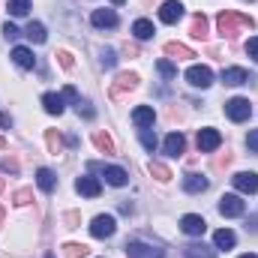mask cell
Returning a JSON list of instances; mask_svg holds the SVG:
<instances>
[{"label": "cell", "instance_id": "obj_21", "mask_svg": "<svg viewBox=\"0 0 258 258\" xmlns=\"http://www.w3.org/2000/svg\"><path fill=\"white\" fill-rule=\"evenodd\" d=\"M102 177H105V183H111V186H126V171L123 168H117V165H108V168H102Z\"/></svg>", "mask_w": 258, "mask_h": 258}, {"label": "cell", "instance_id": "obj_45", "mask_svg": "<svg viewBox=\"0 0 258 258\" xmlns=\"http://www.w3.org/2000/svg\"><path fill=\"white\" fill-rule=\"evenodd\" d=\"M132 210H135V207H132V201H123V204H120V213H132Z\"/></svg>", "mask_w": 258, "mask_h": 258}, {"label": "cell", "instance_id": "obj_18", "mask_svg": "<svg viewBox=\"0 0 258 258\" xmlns=\"http://www.w3.org/2000/svg\"><path fill=\"white\" fill-rule=\"evenodd\" d=\"M207 186H210V180H207L204 174H186V177H183V189H186L189 195H198V192H204Z\"/></svg>", "mask_w": 258, "mask_h": 258}, {"label": "cell", "instance_id": "obj_49", "mask_svg": "<svg viewBox=\"0 0 258 258\" xmlns=\"http://www.w3.org/2000/svg\"><path fill=\"white\" fill-rule=\"evenodd\" d=\"M0 222H3V207H0Z\"/></svg>", "mask_w": 258, "mask_h": 258}, {"label": "cell", "instance_id": "obj_44", "mask_svg": "<svg viewBox=\"0 0 258 258\" xmlns=\"http://www.w3.org/2000/svg\"><path fill=\"white\" fill-rule=\"evenodd\" d=\"M0 126H3V129H9V126H12V117H6L3 111H0Z\"/></svg>", "mask_w": 258, "mask_h": 258}, {"label": "cell", "instance_id": "obj_40", "mask_svg": "<svg viewBox=\"0 0 258 258\" xmlns=\"http://www.w3.org/2000/svg\"><path fill=\"white\" fill-rule=\"evenodd\" d=\"M246 147H249L252 153H258V129H252V132L246 135Z\"/></svg>", "mask_w": 258, "mask_h": 258}, {"label": "cell", "instance_id": "obj_20", "mask_svg": "<svg viewBox=\"0 0 258 258\" xmlns=\"http://www.w3.org/2000/svg\"><path fill=\"white\" fill-rule=\"evenodd\" d=\"M12 60L21 66V69H33V66H36V57H33V51H30V48H24V45L12 48Z\"/></svg>", "mask_w": 258, "mask_h": 258}, {"label": "cell", "instance_id": "obj_11", "mask_svg": "<svg viewBox=\"0 0 258 258\" xmlns=\"http://www.w3.org/2000/svg\"><path fill=\"white\" fill-rule=\"evenodd\" d=\"M231 180H234V186H237L240 192H246V195L258 192V174L255 171H240V174H234Z\"/></svg>", "mask_w": 258, "mask_h": 258}, {"label": "cell", "instance_id": "obj_3", "mask_svg": "<svg viewBox=\"0 0 258 258\" xmlns=\"http://www.w3.org/2000/svg\"><path fill=\"white\" fill-rule=\"evenodd\" d=\"M225 114H228L234 123H243V120H249V114H252V102H249L246 96H234V99L225 102Z\"/></svg>", "mask_w": 258, "mask_h": 258}, {"label": "cell", "instance_id": "obj_2", "mask_svg": "<svg viewBox=\"0 0 258 258\" xmlns=\"http://www.w3.org/2000/svg\"><path fill=\"white\" fill-rule=\"evenodd\" d=\"M135 87H138V75H135V72H120V75L111 81V99H114V102L126 99Z\"/></svg>", "mask_w": 258, "mask_h": 258}, {"label": "cell", "instance_id": "obj_4", "mask_svg": "<svg viewBox=\"0 0 258 258\" xmlns=\"http://www.w3.org/2000/svg\"><path fill=\"white\" fill-rule=\"evenodd\" d=\"M114 231H117V219H114L111 213H99V216H93V222H90V234H93V237L105 240V237H111Z\"/></svg>", "mask_w": 258, "mask_h": 258}, {"label": "cell", "instance_id": "obj_12", "mask_svg": "<svg viewBox=\"0 0 258 258\" xmlns=\"http://www.w3.org/2000/svg\"><path fill=\"white\" fill-rule=\"evenodd\" d=\"M153 120H156V111L150 108V105H138L135 111H132V123L141 129H150L153 126Z\"/></svg>", "mask_w": 258, "mask_h": 258}, {"label": "cell", "instance_id": "obj_24", "mask_svg": "<svg viewBox=\"0 0 258 258\" xmlns=\"http://www.w3.org/2000/svg\"><path fill=\"white\" fill-rule=\"evenodd\" d=\"M24 36H27L30 42H36V45H42V42L48 39V33H45V27H42L39 21H30V24H27V30H24Z\"/></svg>", "mask_w": 258, "mask_h": 258}, {"label": "cell", "instance_id": "obj_28", "mask_svg": "<svg viewBox=\"0 0 258 258\" xmlns=\"http://www.w3.org/2000/svg\"><path fill=\"white\" fill-rule=\"evenodd\" d=\"M183 252H186V258H216V255H213V249H210V246H204V243H189Z\"/></svg>", "mask_w": 258, "mask_h": 258}, {"label": "cell", "instance_id": "obj_9", "mask_svg": "<svg viewBox=\"0 0 258 258\" xmlns=\"http://www.w3.org/2000/svg\"><path fill=\"white\" fill-rule=\"evenodd\" d=\"M222 144V135L216 132V129H198V150L201 153H210V150H216Z\"/></svg>", "mask_w": 258, "mask_h": 258}, {"label": "cell", "instance_id": "obj_41", "mask_svg": "<svg viewBox=\"0 0 258 258\" xmlns=\"http://www.w3.org/2000/svg\"><path fill=\"white\" fill-rule=\"evenodd\" d=\"M63 99H69V102H78L81 96H78V90H75L72 84H66V87H63Z\"/></svg>", "mask_w": 258, "mask_h": 258}, {"label": "cell", "instance_id": "obj_52", "mask_svg": "<svg viewBox=\"0 0 258 258\" xmlns=\"http://www.w3.org/2000/svg\"><path fill=\"white\" fill-rule=\"evenodd\" d=\"M249 3H252V0H249Z\"/></svg>", "mask_w": 258, "mask_h": 258}, {"label": "cell", "instance_id": "obj_46", "mask_svg": "<svg viewBox=\"0 0 258 258\" xmlns=\"http://www.w3.org/2000/svg\"><path fill=\"white\" fill-rule=\"evenodd\" d=\"M3 147H6V138H3V135H0V150H3Z\"/></svg>", "mask_w": 258, "mask_h": 258}, {"label": "cell", "instance_id": "obj_15", "mask_svg": "<svg viewBox=\"0 0 258 258\" xmlns=\"http://www.w3.org/2000/svg\"><path fill=\"white\" fill-rule=\"evenodd\" d=\"M189 36L192 39H207L210 36V21H207V15H192V24H189Z\"/></svg>", "mask_w": 258, "mask_h": 258}, {"label": "cell", "instance_id": "obj_6", "mask_svg": "<svg viewBox=\"0 0 258 258\" xmlns=\"http://www.w3.org/2000/svg\"><path fill=\"white\" fill-rule=\"evenodd\" d=\"M186 81H189L192 87L207 90V87L213 84V69H210V66H189V69H186Z\"/></svg>", "mask_w": 258, "mask_h": 258}, {"label": "cell", "instance_id": "obj_19", "mask_svg": "<svg viewBox=\"0 0 258 258\" xmlns=\"http://www.w3.org/2000/svg\"><path fill=\"white\" fill-rule=\"evenodd\" d=\"M66 99H63V93H45V96H42V105H45V111H48V114H57V117H60V114H63V105Z\"/></svg>", "mask_w": 258, "mask_h": 258}, {"label": "cell", "instance_id": "obj_47", "mask_svg": "<svg viewBox=\"0 0 258 258\" xmlns=\"http://www.w3.org/2000/svg\"><path fill=\"white\" fill-rule=\"evenodd\" d=\"M111 3H114V6H120V3H123V0H111Z\"/></svg>", "mask_w": 258, "mask_h": 258}, {"label": "cell", "instance_id": "obj_26", "mask_svg": "<svg viewBox=\"0 0 258 258\" xmlns=\"http://www.w3.org/2000/svg\"><path fill=\"white\" fill-rule=\"evenodd\" d=\"M234 240H237V237H234V231H231V228H219V231L213 234L216 249H231V246H234Z\"/></svg>", "mask_w": 258, "mask_h": 258}, {"label": "cell", "instance_id": "obj_31", "mask_svg": "<svg viewBox=\"0 0 258 258\" xmlns=\"http://www.w3.org/2000/svg\"><path fill=\"white\" fill-rule=\"evenodd\" d=\"M27 12H30V0H9V15L21 18V15H27Z\"/></svg>", "mask_w": 258, "mask_h": 258}, {"label": "cell", "instance_id": "obj_23", "mask_svg": "<svg viewBox=\"0 0 258 258\" xmlns=\"http://www.w3.org/2000/svg\"><path fill=\"white\" fill-rule=\"evenodd\" d=\"M165 54L174 57V60H189V57H195L192 48H186V45H180V42H168V45H165Z\"/></svg>", "mask_w": 258, "mask_h": 258}, {"label": "cell", "instance_id": "obj_13", "mask_svg": "<svg viewBox=\"0 0 258 258\" xmlns=\"http://www.w3.org/2000/svg\"><path fill=\"white\" fill-rule=\"evenodd\" d=\"M90 21H93V27H117V12L114 9H93Z\"/></svg>", "mask_w": 258, "mask_h": 258}, {"label": "cell", "instance_id": "obj_48", "mask_svg": "<svg viewBox=\"0 0 258 258\" xmlns=\"http://www.w3.org/2000/svg\"><path fill=\"white\" fill-rule=\"evenodd\" d=\"M240 258H258V255H252V252H249V255H240Z\"/></svg>", "mask_w": 258, "mask_h": 258}, {"label": "cell", "instance_id": "obj_14", "mask_svg": "<svg viewBox=\"0 0 258 258\" xmlns=\"http://www.w3.org/2000/svg\"><path fill=\"white\" fill-rule=\"evenodd\" d=\"M75 192L87 195V198H96V195L102 192V186H99L96 177H78V180H75Z\"/></svg>", "mask_w": 258, "mask_h": 258}, {"label": "cell", "instance_id": "obj_51", "mask_svg": "<svg viewBox=\"0 0 258 258\" xmlns=\"http://www.w3.org/2000/svg\"><path fill=\"white\" fill-rule=\"evenodd\" d=\"M45 258H54V255H51V252H48V255H45Z\"/></svg>", "mask_w": 258, "mask_h": 258}, {"label": "cell", "instance_id": "obj_22", "mask_svg": "<svg viewBox=\"0 0 258 258\" xmlns=\"http://www.w3.org/2000/svg\"><path fill=\"white\" fill-rule=\"evenodd\" d=\"M93 144H96V150L99 153H114L117 147H114V141H111V135L108 132H102V129H96L93 132Z\"/></svg>", "mask_w": 258, "mask_h": 258}, {"label": "cell", "instance_id": "obj_16", "mask_svg": "<svg viewBox=\"0 0 258 258\" xmlns=\"http://www.w3.org/2000/svg\"><path fill=\"white\" fill-rule=\"evenodd\" d=\"M246 81H249L246 69H240V66H228V69H222V84L237 87V84H246Z\"/></svg>", "mask_w": 258, "mask_h": 258}, {"label": "cell", "instance_id": "obj_42", "mask_svg": "<svg viewBox=\"0 0 258 258\" xmlns=\"http://www.w3.org/2000/svg\"><path fill=\"white\" fill-rule=\"evenodd\" d=\"M57 60H60L63 69H72V54H69V51H57Z\"/></svg>", "mask_w": 258, "mask_h": 258}, {"label": "cell", "instance_id": "obj_8", "mask_svg": "<svg viewBox=\"0 0 258 258\" xmlns=\"http://www.w3.org/2000/svg\"><path fill=\"white\" fill-rule=\"evenodd\" d=\"M180 15H183V3H180V0H165V3L159 6V21H162V24H177Z\"/></svg>", "mask_w": 258, "mask_h": 258}, {"label": "cell", "instance_id": "obj_27", "mask_svg": "<svg viewBox=\"0 0 258 258\" xmlns=\"http://www.w3.org/2000/svg\"><path fill=\"white\" fill-rule=\"evenodd\" d=\"M132 33H135V39H153V24L147 21V18H138L135 24H132Z\"/></svg>", "mask_w": 258, "mask_h": 258}, {"label": "cell", "instance_id": "obj_35", "mask_svg": "<svg viewBox=\"0 0 258 258\" xmlns=\"http://www.w3.org/2000/svg\"><path fill=\"white\" fill-rule=\"evenodd\" d=\"M156 69H159L165 78H177V66L171 63V60H159V63H156Z\"/></svg>", "mask_w": 258, "mask_h": 258}, {"label": "cell", "instance_id": "obj_34", "mask_svg": "<svg viewBox=\"0 0 258 258\" xmlns=\"http://www.w3.org/2000/svg\"><path fill=\"white\" fill-rule=\"evenodd\" d=\"M141 144L153 153L156 150V144H159V138H156V132H150V129H141Z\"/></svg>", "mask_w": 258, "mask_h": 258}, {"label": "cell", "instance_id": "obj_17", "mask_svg": "<svg viewBox=\"0 0 258 258\" xmlns=\"http://www.w3.org/2000/svg\"><path fill=\"white\" fill-rule=\"evenodd\" d=\"M183 150H186V138H183L180 132L165 135V153H168V156H183Z\"/></svg>", "mask_w": 258, "mask_h": 258}, {"label": "cell", "instance_id": "obj_33", "mask_svg": "<svg viewBox=\"0 0 258 258\" xmlns=\"http://www.w3.org/2000/svg\"><path fill=\"white\" fill-rule=\"evenodd\" d=\"M99 63L105 66V69H114V66H117V54H114L111 48H102V51H99Z\"/></svg>", "mask_w": 258, "mask_h": 258}, {"label": "cell", "instance_id": "obj_25", "mask_svg": "<svg viewBox=\"0 0 258 258\" xmlns=\"http://www.w3.org/2000/svg\"><path fill=\"white\" fill-rule=\"evenodd\" d=\"M36 183H39V189L51 192V189L57 186V177H54V171H51V168H39V171H36Z\"/></svg>", "mask_w": 258, "mask_h": 258}, {"label": "cell", "instance_id": "obj_39", "mask_svg": "<svg viewBox=\"0 0 258 258\" xmlns=\"http://www.w3.org/2000/svg\"><path fill=\"white\" fill-rule=\"evenodd\" d=\"M246 54H249V57L258 63V36H252V39L246 42Z\"/></svg>", "mask_w": 258, "mask_h": 258}, {"label": "cell", "instance_id": "obj_1", "mask_svg": "<svg viewBox=\"0 0 258 258\" xmlns=\"http://www.w3.org/2000/svg\"><path fill=\"white\" fill-rule=\"evenodd\" d=\"M216 27H219V33L222 36H228V39H234L240 30H252L255 27V18H249V15H243V12H231V9H225V12H219L216 15Z\"/></svg>", "mask_w": 258, "mask_h": 258}, {"label": "cell", "instance_id": "obj_32", "mask_svg": "<svg viewBox=\"0 0 258 258\" xmlns=\"http://www.w3.org/2000/svg\"><path fill=\"white\" fill-rule=\"evenodd\" d=\"M63 255L66 258H84V255H87V246H84V243H66Z\"/></svg>", "mask_w": 258, "mask_h": 258}, {"label": "cell", "instance_id": "obj_5", "mask_svg": "<svg viewBox=\"0 0 258 258\" xmlns=\"http://www.w3.org/2000/svg\"><path fill=\"white\" fill-rule=\"evenodd\" d=\"M243 210H246V204H243L240 195H222V198H219V213H222L225 219L243 216Z\"/></svg>", "mask_w": 258, "mask_h": 258}, {"label": "cell", "instance_id": "obj_43", "mask_svg": "<svg viewBox=\"0 0 258 258\" xmlns=\"http://www.w3.org/2000/svg\"><path fill=\"white\" fill-rule=\"evenodd\" d=\"M3 36H6V39H15V36H18V27L6 21V24H3Z\"/></svg>", "mask_w": 258, "mask_h": 258}, {"label": "cell", "instance_id": "obj_10", "mask_svg": "<svg viewBox=\"0 0 258 258\" xmlns=\"http://www.w3.org/2000/svg\"><path fill=\"white\" fill-rule=\"evenodd\" d=\"M180 228H183L189 237H201V234L207 231V222H204V216H198V213H186V216L180 219Z\"/></svg>", "mask_w": 258, "mask_h": 258}, {"label": "cell", "instance_id": "obj_37", "mask_svg": "<svg viewBox=\"0 0 258 258\" xmlns=\"http://www.w3.org/2000/svg\"><path fill=\"white\" fill-rule=\"evenodd\" d=\"M30 201H33V189H18V192H15V204H18V207H24V204H30Z\"/></svg>", "mask_w": 258, "mask_h": 258}, {"label": "cell", "instance_id": "obj_29", "mask_svg": "<svg viewBox=\"0 0 258 258\" xmlns=\"http://www.w3.org/2000/svg\"><path fill=\"white\" fill-rule=\"evenodd\" d=\"M45 144H48V150L57 156V153H60V147H63V138H60L54 129H45Z\"/></svg>", "mask_w": 258, "mask_h": 258}, {"label": "cell", "instance_id": "obj_36", "mask_svg": "<svg viewBox=\"0 0 258 258\" xmlns=\"http://www.w3.org/2000/svg\"><path fill=\"white\" fill-rule=\"evenodd\" d=\"M0 168H3V171L18 174V159H15V156H0Z\"/></svg>", "mask_w": 258, "mask_h": 258}, {"label": "cell", "instance_id": "obj_7", "mask_svg": "<svg viewBox=\"0 0 258 258\" xmlns=\"http://www.w3.org/2000/svg\"><path fill=\"white\" fill-rule=\"evenodd\" d=\"M126 255L129 258H165V252L159 246H150V243H141V240H129Z\"/></svg>", "mask_w": 258, "mask_h": 258}, {"label": "cell", "instance_id": "obj_50", "mask_svg": "<svg viewBox=\"0 0 258 258\" xmlns=\"http://www.w3.org/2000/svg\"><path fill=\"white\" fill-rule=\"evenodd\" d=\"M0 192H3V177H0Z\"/></svg>", "mask_w": 258, "mask_h": 258}, {"label": "cell", "instance_id": "obj_38", "mask_svg": "<svg viewBox=\"0 0 258 258\" xmlns=\"http://www.w3.org/2000/svg\"><path fill=\"white\" fill-rule=\"evenodd\" d=\"M75 105H78V114H84V117H87V120H90V117H93V114H96V111H93V105H90V102H87V99H78V102H75Z\"/></svg>", "mask_w": 258, "mask_h": 258}, {"label": "cell", "instance_id": "obj_30", "mask_svg": "<svg viewBox=\"0 0 258 258\" xmlns=\"http://www.w3.org/2000/svg\"><path fill=\"white\" fill-rule=\"evenodd\" d=\"M150 174H153L156 180H162V183L171 180V171H168V165H162V162H150Z\"/></svg>", "mask_w": 258, "mask_h": 258}]
</instances>
